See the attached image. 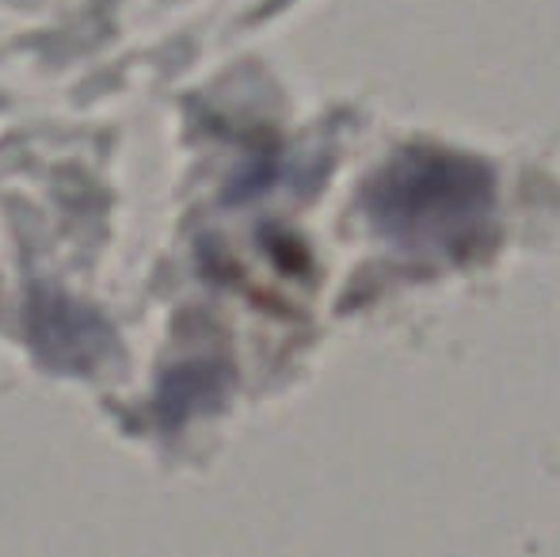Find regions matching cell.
Masks as SVG:
<instances>
[{"instance_id": "1", "label": "cell", "mask_w": 560, "mask_h": 557, "mask_svg": "<svg viewBox=\"0 0 560 557\" xmlns=\"http://www.w3.org/2000/svg\"><path fill=\"white\" fill-rule=\"evenodd\" d=\"M435 176V156L420 153L416 161H405L400 172L382 187V214L389 222H405L420 233H446V222H469L472 214H485L488 187L480 184L477 169L457 164L446 156V169L439 176V192H431Z\"/></svg>"}]
</instances>
